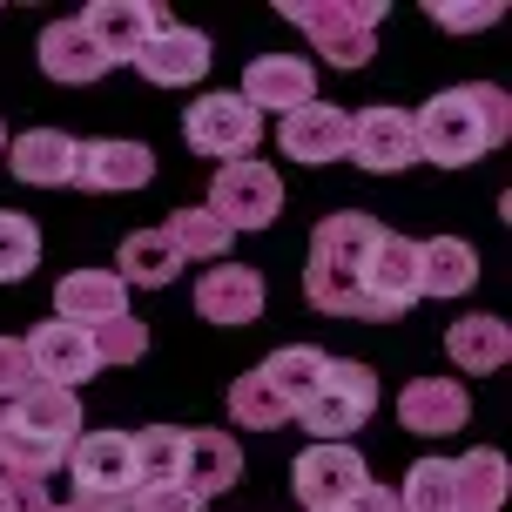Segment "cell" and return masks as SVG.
<instances>
[{
  "label": "cell",
  "instance_id": "obj_25",
  "mask_svg": "<svg viewBox=\"0 0 512 512\" xmlns=\"http://www.w3.org/2000/svg\"><path fill=\"white\" fill-rule=\"evenodd\" d=\"M115 277L142 283V290H169V283L182 277V250L169 243V230H135V236H122Z\"/></svg>",
  "mask_w": 512,
  "mask_h": 512
},
{
  "label": "cell",
  "instance_id": "obj_4",
  "mask_svg": "<svg viewBox=\"0 0 512 512\" xmlns=\"http://www.w3.org/2000/svg\"><path fill=\"white\" fill-rule=\"evenodd\" d=\"M283 21L310 34V48L331 68H364L378 54V21L384 0H283Z\"/></svg>",
  "mask_w": 512,
  "mask_h": 512
},
{
  "label": "cell",
  "instance_id": "obj_24",
  "mask_svg": "<svg viewBox=\"0 0 512 512\" xmlns=\"http://www.w3.org/2000/svg\"><path fill=\"white\" fill-rule=\"evenodd\" d=\"M479 283V256L459 236H432L418 243V297H465Z\"/></svg>",
  "mask_w": 512,
  "mask_h": 512
},
{
  "label": "cell",
  "instance_id": "obj_31",
  "mask_svg": "<svg viewBox=\"0 0 512 512\" xmlns=\"http://www.w3.org/2000/svg\"><path fill=\"white\" fill-rule=\"evenodd\" d=\"M324 364H331V358H324L317 344H283V351H270V358L256 364V371H263V378L277 384V391L290 398V405H304V398H310V384L324 378Z\"/></svg>",
  "mask_w": 512,
  "mask_h": 512
},
{
  "label": "cell",
  "instance_id": "obj_27",
  "mask_svg": "<svg viewBox=\"0 0 512 512\" xmlns=\"http://www.w3.org/2000/svg\"><path fill=\"white\" fill-rule=\"evenodd\" d=\"M230 418H236V432H277V425L297 418V405H290L263 371H250V378L230 384Z\"/></svg>",
  "mask_w": 512,
  "mask_h": 512
},
{
  "label": "cell",
  "instance_id": "obj_5",
  "mask_svg": "<svg viewBox=\"0 0 512 512\" xmlns=\"http://www.w3.org/2000/svg\"><path fill=\"white\" fill-rule=\"evenodd\" d=\"M371 411H378V378H371V364L331 358L324 378L310 384V398L297 405V418H304V432H317V445H344V432H358Z\"/></svg>",
  "mask_w": 512,
  "mask_h": 512
},
{
  "label": "cell",
  "instance_id": "obj_38",
  "mask_svg": "<svg viewBox=\"0 0 512 512\" xmlns=\"http://www.w3.org/2000/svg\"><path fill=\"white\" fill-rule=\"evenodd\" d=\"M135 512H203V499L189 486H149V492H135Z\"/></svg>",
  "mask_w": 512,
  "mask_h": 512
},
{
  "label": "cell",
  "instance_id": "obj_39",
  "mask_svg": "<svg viewBox=\"0 0 512 512\" xmlns=\"http://www.w3.org/2000/svg\"><path fill=\"white\" fill-rule=\"evenodd\" d=\"M48 512H102V506H88V499H61V506H48Z\"/></svg>",
  "mask_w": 512,
  "mask_h": 512
},
{
  "label": "cell",
  "instance_id": "obj_26",
  "mask_svg": "<svg viewBox=\"0 0 512 512\" xmlns=\"http://www.w3.org/2000/svg\"><path fill=\"white\" fill-rule=\"evenodd\" d=\"M445 351H452V364H459L465 378H486V371H499L512 358V331L499 317H459L445 331Z\"/></svg>",
  "mask_w": 512,
  "mask_h": 512
},
{
  "label": "cell",
  "instance_id": "obj_7",
  "mask_svg": "<svg viewBox=\"0 0 512 512\" xmlns=\"http://www.w3.org/2000/svg\"><path fill=\"white\" fill-rule=\"evenodd\" d=\"M203 209L230 236L236 230H270V223L283 216V182H277V169H270V162H250V155H243V162H223V169H216Z\"/></svg>",
  "mask_w": 512,
  "mask_h": 512
},
{
  "label": "cell",
  "instance_id": "obj_23",
  "mask_svg": "<svg viewBox=\"0 0 512 512\" xmlns=\"http://www.w3.org/2000/svg\"><path fill=\"white\" fill-rule=\"evenodd\" d=\"M41 75L61 81V88H88V81L108 75V54L81 34V21H54L41 27Z\"/></svg>",
  "mask_w": 512,
  "mask_h": 512
},
{
  "label": "cell",
  "instance_id": "obj_34",
  "mask_svg": "<svg viewBox=\"0 0 512 512\" xmlns=\"http://www.w3.org/2000/svg\"><path fill=\"white\" fill-rule=\"evenodd\" d=\"M88 337H95V358L102 364H135L149 351V324L142 317H115V324H102V331H88Z\"/></svg>",
  "mask_w": 512,
  "mask_h": 512
},
{
  "label": "cell",
  "instance_id": "obj_12",
  "mask_svg": "<svg viewBox=\"0 0 512 512\" xmlns=\"http://www.w3.org/2000/svg\"><path fill=\"white\" fill-rule=\"evenodd\" d=\"M351 155H358V169L371 176H391V169H411L418 162V135H411V115L405 108H358L351 115Z\"/></svg>",
  "mask_w": 512,
  "mask_h": 512
},
{
  "label": "cell",
  "instance_id": "obj_29",
  "mask_svg": "<svg viewBox=\"0 0 512 512\" xmlns=\"http://www.w3.org/2000/svg\"><path fill=\"white\" fill-rule=\"evenodd\" d=\"M135 445V492L149 486H182V432L176 425H149L128 438Z\"/></svg>",
  "mask_w": 512,
  "mask_h": 512
},
{
  "label": "cell",
  "instance_id": "obj_8",
  "mask_svg": "<svg viewBox=\"0 0 512 512\" xmlns=\"http://www.w3.org/2000/svg\"><path fill=\"white\" fill-rule=\"evenodd\" d=\"M418 304V243L411 236L384 230L371 243V263H364V290H358V324H391Z\"/></svg>",
  "mask_w": 512,
  "mask_h": 512
},
{
  "label": "cell",
  "instance_id": "obj_9",
  "mask_svg": "<svg viewBox=\"0 0 512 512\" xmlns=\"http://www.w3.org/2000/svg\"><path fill=\"white\" fill-rule=\"evenodd\" d=\"M182 142L209 162H243L263 142V115L243 95H203V102L182 115Z\"/></svg>",
  "mask_w": 512,
  "mask_h": 512
},
{
  "label": "cell",
  "instance_id": "obj_35",
  "mask_svg": "<svg viewBox=\"0 0 512 512\" xmlns=\"http://www.w3.org/2000/svg\"><path fill=\"white\" fill-rule=\"evenodd\" d=\"M48 479H34V472H14V465H0V512H48Z\"/></svg>",
  "mask_w": 512,
  "mask_h": 512
},
{
  "label": "cell",
  "instance_id": "obj_28",
  "mask_svg": "<svg viewBox=\"0 0 512 512\" xmlns=\"http://www.w3.org/2000/svg\"><path fill=\"white\" fill-rule=\"evenodd\" d=\"M452 492H459V512H499V499H506V459L492 445L465 452L452 465Z\"/></svg>",
  "mask_w": 512,
  "mask_h": 512
},
{
  "label": "cell",
  "instance_id": "obj_11",
  "mask_svg": "<svg viewBox=\"0 0 512 512\" xmlns=\"http://www.w3.org/2000/svg\"><path fill=\"white\" fill-rule=\"evenodd\" d=\"M162 21H169V14H162L155 0H95V7H81V34L108 54V68L135 61Z\"/></svg>",
  "mask_w": 512,
  "mask_h": 512
},
{
  "label": "cell",
  "instance_id": "obj_30",
  "mask_svg": "<svg viewBox=\"0 0 512 512\" xmlns=\"http://www.w3.org/2000/svg\"><path fill=\"white\" fill-rule=\"evenodd\" d=\"M162 230H169V243L182 250V263H223V256H230V230H223L209 209H176Z\"/></svg>",
  "mask_w": 512,
  "mask_h": 512
},
{
  "label": "cell",
  "instance_id": "obj_32",
  "mask_svg": "<svg viewBox=\"0 0 512 512\" xmlns=\"http://www.w3.org/2000/svg\"><path fill=\"white\" fill-rule=\"evenodd\" d=\"M398 512H459V492H452V459H418L405 472V492H398Z\"/></svg>",
  "mask_w": 512,
  "mask_h": 512
},
{
  "label": "cell",
  "instance_id": "obj_19",
  "mask_svg": "<svg viewBox=\"0 0 512 512\" xmlns=\"http://www.w3.org/2000/svg\"><path fill=\"white\" fill-rule=\"evenodd\" d=\"M155 182V155L142 142H81L75 149V189L88 196H115V189H142Z\"/></svg>",
  "mask_w": 512,
  "mask_h": 512
},
{
  "label": "cell",
  "instance_id": "obj_36",
  "mask_svg": "<svg viewBox=\"0 0 512 512\" xmlns=\"http://www.w3.org/2000/svg\"><path fill=\"white\" fill-rule=\"evenodd\" d=\"M34 364H27V337H0V398L14 405L21 391H34Z\"/></svg>",
  "mask_w": 512,
  "mask_h": 512
},
{
  "label": "cell",
  "instance_id": "obj_20",
  "mask_svg": "<svg viewBox=\"0 0 512 512\" xmlns=\"http://www.w3.org/2000/svg\"><path fill=\"white\" fill-rule=\"evenodd\" d=\"M472 418V398H465L459 378H411L405 398H398V425L411 438H445Z\"/></svg>",
  "mask_w": 512,
  "mask_h": 512
},
{
  "label": "cell",
  "instance_id": "obj_33",
  "mask_svg": "<svg viewBox=\"0 0 512 512\" xmlns=\"http://www.w3.org/2000/svg\"><path fill=\"white\" fill-rule=\"evenodd\" d=\"M34 263H41V230L14 209H0V283H21Z\"/></svg>",
  "mask_w": 512,
  "mask_h": 512
},
{
  "label": "cell",
  "instance_id": "obj_15",
  "mask_svg": "<svg viewBox=\"0 0 512 512\" xmlns=\"http://www.w3.org/2000/svg\"><path fill=\"white\" fill-rule=\"evenodd\" d=\"M54 317L75 331H102V324L128 317V283L115 270H68L54 283Z\"/></svg>",
  "mask_w": 512,
  "mask_h": 512
},
{
  "label": "cell",
  "instance_id": "obj_6",
  "mask_svg": "<svg viewBox=\"0 0 512 512\" xmlns=\"http://www.w3.org/2000/svg\"><path fill=\"white\" fill-rule=\"evenodd\" d=\"M68 479H75V499L102 512H135V445L128 432H81L75 452H68Z\"/></svg>",
  "mask_w": 512,
  "mask_h": 512
},
{
  "label": "cell",
  "instance_id": "obj_37",
  "mask_svg": "<svg viewBox=\"0 0 512 512\" xmlns=\"http://www.w3.org/2000/svg\"><path fill=\"white\" fill-rule=\"evenodd\" d=\"M432 21L452 27V34H479V27L499 21V0H479V7H452V0H432Z\"/></svg>",
  "mask_w": 512,
  "mask_h": 512
},
{
  "label": "cell",
  "instance_id": "obj_17",
  "mask_svg": "<svg viewBox=\"0 0 512 512\" xmlns=\"http://www.w3.org/2000/svg\"><path fill=\"white\" fill-rule=\"evenodd\" d=\"M196 317L203 324H256L263 317V270H250V263H216V270H203L196 277Z\"/></svg>",
  "mask_w": 512,
  "mask_h": 512
},
{
  "label": "cell",
  "instance_id": "obj_21",
  "mask_svg": "<svg viewBox=\"0 0 512 512\" xmlns=\"http://www.w3.org/2000/svg\"><path fill=\"white\" fill-rule=\"evenodd\" d=\"M75 135L68 128H27V135H14L7 142V169L21 182H34V189H68L75 182Z\"/></svg>",
  "mask_w": 512,
  "mask_h": 512
},
{
  "label": "cell",
  "instance_id": "obj_3",
  "mask_svg": "<svg viewBox=\"0 0 512 512\" xmlns=\"http://www.w3.org/2000/svg\"><path fill=\"white\" fill-rule=\"evenodd\" d=\"M0 418H7V465L34 472V479H48L54 465H68V452H75V438H81V398L61 391V384L21 391Z\"/></svg>",
  "mask_w": 512,
  "mask_h": 512
},
{
  "label": "cell",
  "instance_id": "obj_18",
  "mask_svg": "<svg viewBox=\"0 0 512 512\" xmlns=\"http://www.w3.org/2000/svg\"><path fill=\"white\" fill-rule=\"evenodd\" d=\"M27 364H34V378H41V384H61V391H75L81 378H95V371H102L95 337L75 331V324H61V317L27 337Z\"/></svg>",
  "mask_w": 512,
  "mask_h": 512
},
{
  "label": "cell",
  "instance_id": "obj_16",
  "mask_svg": "<svg viewBox=\"0 0 512 512\" xmlns=\"http://www.w3.org/2000/svg\"><path fill=\"white\" fill-rule=\"evenodd\" d=\"M209 34H196V27H176L162 21L149 34V48L135 54V68H142V81H155V88H189V81L209 75Z\"/></svg>",
  "mask_w": 512,
  "mask_h": 512
},
{
  "label": "cell",
  "instance_id": "obj_13",
  "mask_svg": "<svg viewBox=\"0 0 512 512\" xmlns=\"http://www.w3.org/2000/svg\"><path fill=\"white\" fill-rule=\"evenodd\" d=\"M277 149L290 155V162H310V169L344 162V155H351V115H344V108H331V102H304L297 115H283Z\"/></svg>",
  "mask_w": 512,
  "mask_h": 512
},
{
  "label": "cell",
  "instance_id": "obj_22",
  "mask_svg": "<svg viewBox=\"0 0 512 512\" xmlns=\"http://www.w3.org/2000/svg\"><path fill=\"white\" fill-rule=\"evenodd\" d=\"M236 479H243V452H236L230 432H182V486L196 492V499H216V492H230Z\"/></svg>",
  "mask_w": 512,
  "mask_h": 512
},
{
  "label": "cell",
  "instance_id": "obj_40",
  "mask_svg": "<svg viewBox=\"0 0 512 512\" xmlns=\"http://www.w3.org/2000/svg\"><path fill=\"white\" fill-rule=\"evenodd\" d=\"M0 465H7V418H0Z\"/></svg>",
  "mask_w": 512,
  "mask_h": 512
},
{
  "label": "cell",
  "instance_id": "obj_10",
  "mask_svg": "<svg viewBox=\"0 0 512 512\" xmlns=\"http://www.w3.org/2000/svg\"><path fill=\"white\" fill-rule=\"evenodd\" d=\"M364 486H371V465H364L351 445H310V452H297V465H290V492H297L310 512H344Z\"/></svg>",
  "mask_w": 512,
  "mask_h": 512
},
{
  "label": "cell",
  "instance_id": "obj_2",
  "mask_svg": "<svg viewBox=\"0 0 512 512\" xmlns=\"http://www.w3.org/2000/svg\"><path fill=\"white\" fill-rule=\"evenodd\" d=\"M384 236L378 216L364 209H337L317 223L310 236V263H304V297L324 317H358V290H364V263H371V243Z\"/></svg>",
  "mask_w": 512,
  "mask_h": 512
},
{
  "label": "cell",
  "instance_id": "obj_41",
  "mask_svg": "<svg viewBox=\"0 0 512 512\" xmlns=\"http://www.w3.org/2000/svg\"><path fill=\"white\" fill-rule=\"evenodd\" d=\"M0 155H7V122H0Z\"/></svg>",
  "mask_w": 512,
  "mask_h": 512
},
{
  "label": "cell",
  "instance_id": "obj_14",
  "mask_svg": "<svg viewBox=\"0 0 512 512\" xmlns=\"http://www.w3.org/2000/svg\"><path fill=\"white\" fill-rule=\"evenodd\" d=\"M243 102L263 115V108H283V115H297L304 102H317V68H310L304 54H256L250 68H243V88H236Z\"/></svg>",
  "mask_w": 512,
  "mask_h": 512
},
{
  "label": "cell",
  "instance_id": "obj_1",
  "mask_svg": "<svg viewBox=\"0 0 512 512\" xmlns=\"http://www.w3.org/2000/svg\"><path fill=\"white\" fill-rule=\"evenodd\" d=\"M411 135H418V162H438V169H465L486 149H499L512 135V95L492 88V81H465V88H445L411 115Z\"/></svg>",
  "mask_w": 512,
  "mask_h": 512
}]
</instances>
